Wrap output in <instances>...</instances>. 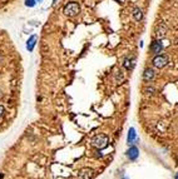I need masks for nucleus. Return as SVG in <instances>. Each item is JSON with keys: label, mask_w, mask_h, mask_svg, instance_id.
Returning a JSON list of instances; mask_svg holds the SVG:
<instances>
[{"label": "nucleus", "mask_w": 178, "mask_h": 179, "mask_svg": "<svg viewBox=\"0 0 178 179\" xmlns=\"http://www.w3.org/2000/svg\"><path fill=\"white\" fill-rule=\"evenodd\" d=\"M154 78H155V71H154L152 68H147V69L143 71V80H144V81L149 83V81H152Z\"/></svg>", "instance_id": "8"}, {"label": "nucleus", "mask_w": 178, "mask_h": 179, "mask_svg": "<svg viewBox=\"0 0 178 179\" xmlns=\"http://www.w3.org/2000/svg\"><path fill=\"white\" fill-rule=\"evenodd\" d=\"M167 31H168V28H167V25H166L163 22H159L158 24L155 25V28H154V35H155V39L162 40L163 38H166Z\"/></svg>", "instance_id": "3"}, {"label": "nucleus", "mask_w": 178, "mask_h": 179, "mask_svg": "<svg viewBox=\"0 0 178 179\" xmlns=\"http://www.w3.org/2000/svg\"><path fill=\"white\" fill-rule=\"evenodd\" d=\"M109 143V138L106 135V134H99L97 136H94L93 140H92V145L96 146L97 149H103L106 148Z\"/></svg>", "instance_id": "1"}, {"label": "nucleus", "mask_w": 178, "mask_h": 179, "mask_svg": "<svg viewBox=\"0 0 178 179\" xmlns=\"http://www.w3.org/2000/svg\"><path fill=\"white\" fill-rule=\"evenodd\" d=\"M4 113H5V110H4V107L3 105H0V119L3 118V115H4Z\"/></svg>", "instance_id": "15"}, {"label": "nucleus", "mask_w": 178, "mask_h": 179, "mask_svg": "<svg viewBox=\"0 0 178 179\" xmlns=\"http://www.w3.org/2000/svg\"><path fill=\"white\" fill-rule=\"evenodd\" d=\"M127 157L129 158V160H137V158L139 157V149L135 145L129 146V149L127 150Z\"/></svg>", "instance_id": "7"}, {"label": "nucleus", "mask_w": 178, "mask_h": 179, "mask_svg": "<svg viewBox=\"0 0 178 179\" xmlns=\"http://www.w3.org/2000/svg\"><path fill=\"white\" fill-rule=\"evenodd\" d=\"M41 2H43V0H37V3H41Z\"/></svg>", "instance_id": "17"}, {"label": "nucleus", "mask_w": 178, "mask_h": 179, "mask_svg": "<svg viewBox=\"0 0 178 179\" xmlns=\"http://www.w3.org/2000/svg\"><path fill=\"white\" fill-rule=\"evenodd\" d=\"M174 179H178V173L176 174V177H174Z\"/></svg>", "instance_id": "16"}, {"label": "nucleus", "mask_w": 178, "mask_h": 179, "mask_svg": "<svg viewBox=\"0 0 178 179\" xmlns=\"http://www.w3.org/2000/svg\"><path fill=\"white\" fill-rule=\"evenodd\" d=\"M37 39H38L37 35H31V36L28 39V41H26V49H28L29 51H33V49H34V46H35V44H37Z\"/></svg>", "instance_id": "11"}, {"label": "nucleus", "mask_w": 178, "mask_h": 179, "mask_svg": "<svg viewBox=\"0 0 178 179\" xmlns=\"http://www.w3.org/2000/svg\"><path fill=\"white\" fill-rule=\"evenodd\" d=\"M135 140H137V133H135V129H134V128L132 127V128H129V130H128V136H127V142H128V144L133 145Z\"/></svg>", "instance_id": "10"}, {"label": "nucleus", "mask_w": 178, "mask_h": 179, "mask_svg": "<svg viewBox=\"0 0 178 179\" xmlns=\"http://www.w3.org/2000/svg\"><path fill=\"white\" fill-rule=\"evenodd\" d=\"M144 93L148 94V95H153V94L155 93V89L152 88V87H145V88H144Z\"/></svg>", "instance_id": "13"}, {"label": "nucleus", "mask_w": 178, "mask_h": 179, "mask_svg": "<svg viewBox=\"0 0 178 179\" xmlns=\"http://www.w3.org/2000/svg\"><path fill=\"white\" fill-rule=\"evenodd\" d=\"M93 177H94V170L92 168H84V169H82L78 174L79 179H92Z\"/></svg>", "instance_id": "6"}, {"label": "nucleus", "mask_w": 178, "mask_h": 179, "mask_svg": "<svg viewBox=\"0 0 178 179\" xmlns=\"http://www.w3.org/2000/svg\"><path fill=\"white\" fill-rule=\"evenodd\" d=\"M135 65V58L134 57H125L123 60V67L127 70H132Z\"/></svg>", "instance_id": "9"}, {"label": "nucleus", "mask_w": 178, "mask_h": 179, "mask_svg": "<svg viewBox=\"0 0 178 179\" xmlns=\"http://www.w3.org/2000/svg\"><path fill=\"white\" fill-rule=\"evenodd\" d=\"M168 63H169V59H168V57L164 55V54H157V55L153 58V60H152L153 67L158 68V69L164 68L167 64H168Z\"/></svg>", "instance_id": "2"}, {"label": "nucleus", "mask_w": 178, "mask_h": 179, "mask_svg": "<svg viewBox=\"0 0 178 179\" xmlns=\"http://www.w3.org/2000/svg\"><path fill=\"white\" fill-rule=\"evenodd\" d=\"M123 179H125V178H123Z\"/></svg>", "instance_id": "19"}, {"label": "nucleus", "mask_w": 178, "mask_h": 179, "mask_svg": "<svg viewBox=\"0 0 178 179\" xmlns=\"http://www.w3.org/2000/svg\"><path fill=\"white\" fill-rule=\"evenodd\" d=\"M133 18L137 20V22H141V20L143 19V13H142V10L139 8H135L133 10Z\"/></svg>", "instance_id": "12"}, {"label": "nucleus", "mask_w": 178, "mask_h": 179, "mask_svg": "<svg viewBox=\"0 0 178 179\" xmlns=\"http://www.w3.org/2000/svg\"><path fill=\"white\" fill-rule=\"evenodd\" d=\"M25 5L29 8H34L37 5V0H25Z\"/></svg>", "instance_id": "14"}, {"label": "nucleus", "mask_w": 178, "mask_h": 179, "mask_svg": "<svg viewBox=\"0 0 178 179\" xmlns=\"http://www.w3.org/2000/svg\"><path fill=\"white\" fill-rule=\"evenodd\" d=\"M79 10H80V8H79V4L78 3H68L65 6H64V14L67 15V16H75L78 13H79Z\"/></svg>", "instance_id": "4"}, {"label": "nucleus", "mask_w": 178, "mask_h": 179, "mask_svg": "<svg viewBox=\"0 0 178 179\" xmlns=\"http://www.w3.org/2000/svg\"><path fill=\"white\" fill-rule=\"evenodd\" d=\"M149 50L152 54H159V53L163 50V44H162V41L159 39H155L152 41V44L149 46Z\"/></svg>", "instance_id": "5"}, {"label": "nucleus", "mask_w": 178, "mask_h": 179, "mask_svg": "<svg viewBox=\"0 0 178 179\" xmlns=\"http://www.w3.org/2000/svg\"><path fill=\"white\" fill-rule=\"evenodd\" d=\"M2 59H3V57H2V54H0V61H2Z\"/></svg>", "instance_id": "18"}]
</instances>
